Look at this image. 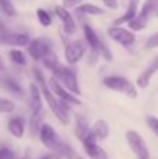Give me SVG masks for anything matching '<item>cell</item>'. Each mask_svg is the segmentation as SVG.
I'll return each instance as SVG.
<instances>
[{"label": "cell", "mask_w": 158, "mask_h": 159, "mask_svg": "<svg viewBox=\"0 0 158 159\" xmlns=\"http://www.w3.org/2000/svg\"><path fill=\"white\" fill-rule=\"evenodd\" d=\"M104 85L108 89L125 93L126 96H129L132 99L137 98V89L134 87V84L132 81H129L128 78L122 77V75H108V77L104 78Z\"/></svg>", "instance_id": "cell-3"}, {"label": "cell", "mask_w": 158, "mask_h": 159, "mask_svg": "<svg viewBox=\"0 0 158 159\" xmlns=\"http://www.w3.org/2000/svg\"><path fill=\"white\" fill-rule=\"evenodd\" d=\"M142 10H144L150 17H158V0H146Z\"/></svg>", "instance_id": "cell-23"}, {"label": "cell", "mask_w": 158, "mask_h": 159, "mask_svg": "<svg viewBox=\"0 0 158 159\" xmlns=\"http://www.w3.org/2000/svg\"><path fill=\"white\" fill-rule=\"evenodd\" d=\"M6 32V30H4V27H3L2 24H0V35H3V34Z\"/></svg>", "instance_id": "cell-38"}, {"label": "cell", "mask_w": 158, "mask_h": 159, "mask_svg": "<svg viewBox=\"0 0 158 159\" xmlns=\"http://www.w3.org/2000/svg\"><path fill=\"white\" fill-rule=\"evenodd\" d=\"M42 61H44L45 67H46V69H49L50 71L56 70L59 66H60V63H59V60L56 59V56L53 55V52H50L48 56H45V57L42 59Z\"/></svg>", "instance_id": "cell-25"}, {"label": "cell", "mask_w": 158, "mask_h": 159, "mask_svg": "<svg viewBox=\"0 0 158 159\" xmlns=\"http://www.w3.org/2000/svg\"><path fill=\"white\" fill-rule=\"evenodd\" d=\"M16 109V103L10 99L0 98V113H11Z\"/></svg>", "instance_id": "cell-29"}, {"label": "cell", "mask_w": 158, "mask_h": 159, "mask_svg": "<svg viewBox=\"0 0 158 159\" xmlns=\"http://www.w3.org/2000/svg\"><path fill=\"white\" fill-rule=\"evenodd\" d=\"M39 159H60V158H59V155H56L55 152H49V154L42 155Z\"/></svg>", "instance_id": "cell-36"}, {"label": "cell", "mask_w": 158, "mask_h": 159, "mask_svg": "<svg viewBox=\"0 0 158 159\" xmlns=\"http://www.w3.org/2000/svg\"><path fill=\"white\" fill-rule=\"evenodd\" d=\"M102 3L108 8H112V10H116V8H119V2H118V0H102Z\"/></svg>", "instance_id": "cell-34"}, {"label": "cell", "mask_w": 158, "mask_h": 159, "mask_svg": "<svg viewBox=\"0 0 158 159\" xmlns=\"http://www.w3.org/2000/svg\"><path fill=\"white\" fill-rule=\"evenodd\" d=\"M81 143H83L86 154L91 159H109L105 149L101 148V147L97 144V138H95V135L92 134L91 131L88 133V135H87Z\"/></svg>", "instance_id": "cell-8"}, {"label": "cell", "mask_w": 158, "mask_h": 159, "mask_svg": "<svg viewBox=\"0 0 158 159\" xmlns=\"http://www.w3.org/2000/svg\"><path fill=\"white\" fill-rule=\"evenodd\" d=\"M108 35L111 39H114L115 42H118L119 45L125 48H129L136 42V36L132 31L126 30L123 27H109L108 28Z\"/></svg>", "instance_id": "cell-7"}, {"label": "cell", "mask_w": 158, "mask_h": 159, "mask_svg": "<svg viewBox=\"0 0 158 159\" xmlns=\"http://www.w3.org/2000/svg\"><path fill=\"white\" fill-rule=\"evenodd\" d=\"M55 14L60 18L62 24H63L64 32H66L67 35H73V34L76 32V30H77V27H76V22H74V20H73L72 14L69 13V10H66L63 6H56Z\"/></svg>", "instance_id": "cell-12"}, {"label": "cell", "mask_w": 158, "mask_h": 159, "mask_svg": "<svg viewBox=\"0 0 158 159\" xmlns=\"http://www.w3.org/2000/svg\"><path fill=\"white\" fill-rule=\"evenodd\" d=\"M78 14H87V16H101L104 14V8H101L97 4H91V3H86L77 7Z\"/></svg>", "instance_id": "cell-22"}, {"label": "cell", "mask_w": 158, "mask_h": 159, "mask_svg": "<svg viewBox=\"0 0 158 159\" xmlns=\"http://www.w3.org/2000/svg\"><path fill=\"white\" fill-rule=\"evenodd\" d=\"M49 88L53 91V95L58 96L59 101L64 102V103H67V105H76V106L81 105L80 98H77V96H74L73 93H70L69 91H66V89H64V87H62V85L59 84L55 78L50 80Z\"/></svg>", "instance_id": "cell-10"}, {"label": "cell", "mask_w": 158, "mask_h": 159, "mask_svg": "<svg viewBox=\"0 0 158 159\" xmlns=\"http://www.w3.org/2000/svg\"><path fill=\"white\" fill-rule=\"evenodd\" d=\"M76 137L78 138L80 141H83L84 138L88 135V133L91 131V127L88 126L87 120L83 117V116H77V120H76Z\"/></svg>", "instance_id": "cell-20"}, {"label": "cell", "mask_w": 158, "mask_h": 159, "mask_svg": "<svg viewBox=\"0 0 158 159\" xmlns=\"http://www.w3.org/2000/svg\"><path fill=\"white\" fill-rule=\"evenodd\" d=\"M74 159H84V158H81V157H76Z\"/></svg>", "instance_id": "cell-40"}, {"label": "cell", "mask_w": 158, "mask_h": 159, "mask_svg": "<svg viewBox=\"0 0 158 159\" xmlns=\"http://www.w3.org/2000/svg\"><path fill=\"white\" fill-rule=\"evenodd\" d=\"M136 14H137V0H130L126 13L122 14L120 17H118V18L114 21V25L115 27H122V25L126 24V22H130L132 20L136 17Z\"/></svg>", "instance_id": "cell-16"}, {"label": "cell", "mask_w": 158, "mask_h": 159, "mask_svg": "<svg viewBox=\"0 0 158 159\" xmlns=\"http://www.w3.org/2000/svg\"><path fill=\"white\" fill-rule=\"evenodd\" d=\"M157 71H158V56L153 59V61H151V63L146 67L144 71H143L142 74L137 77V80H136L137 87L142 88V89L147 88L148 84H150V81H151V78H153V75L156 74Z\"/></svg>", "instance_id": "cell-13"}, {"label": "cell", "mask_w": 158, "mask_h": 159, "mask_svg": "<svg viewBox=\"0 0 158 159\" xmlns=\"http://www.w3.org/2000/svg\"><path fill=\"white\" fill-rule=\"evenodd\" d=\"M126 140L130 147V149L133 151V154L136 155L137 159H150V151L148 147L146 144L144 138L134 130H129L126 133Z\"/></svg>", "instance_id": "cell-5"}, {"label": "cell", "mask_w": 158, "mask_h": 159, "mask_svg": "<svg viewBox=\"0 0 158 159\" xmlns=\"http://www.w3.org/2000/svg\"><path fill=\"white\" fill-rule=\"evenodd\" d=\"M146 121H147L148 127L151 129V131L158 137V117H156V116H147Z\"/></svg>", "instance_id": "cell-31"}, {"label": "cell", "mask_w": 158, "mask_h": 159, "mask_svg": "<svg viewBox=\"0 0 158 159\" xmlns=\"http://www.w3.org/2000/svg\"><path fill=\"white\" fill-rule=\"evenodd\" d=\"M97 52L100 53V55L102 56V57L105 59V60H108V61H111V60H112L111 50L108 49V46H106V45H105V42H104V41H101V42H100V46H98Z\"/></svg>", "instance_id": "cell-30"}, {"label": "cell", "mask_w": 158, "mask_h": 159, "mask_svg": "<svg viewBox=\"0 0 158 159\" xmlns=\"http://www.w3.org/2000/svg\"><path fill=\"white\" fill-rule=\"evenodd\" d=\"M78 3H80V0H63V7L67 10V8H70V7L77 6Z\"/></svg>", "instance_id": "cell-35"}, {"label": "cell", "mask_w": 158, "mask_h": 159, "mask_svg": "<svg viewBox=\"0 0 158 159\" xmlns=\"http://www.w3.org/2000/svg\"><path fill=\"white\" fill-rule=\"evenodd\" d=\"M146 48H147V49H156V48H158V32L153 34V35L147 39Z\"/></svg>", "instance_id": "cell-32"}, {"label": "cell", "mask_w": 158, "mask_h": 159, "mask_svg": "<svg viewBox=\"0 0 158 159\" xmlns=\"http://www.w3.org/2000/svg\"><path fill=\"white\" fill-rule=\"evenodd\" d=\"M83 31H84V36H86L87 43L91 46V49L97 50L98 46H100V42H101V39L98 38L97 32H95V31L92 30L91 25H88V24H84L83 25Z\"/></svg>", "instance_id": "cell-19"}, {"label": "cell", "mask_w": 158, "mask_h": 159, "mask_svg": "<svg viewBox=\"0 0 158 159\" xmlns=\"http://www.w3.org/2000/svg\"><path fill=\"white\" fill-rule=\"evenodd\" d=\"M10 59L16 64H18V66H25V64H27V57H25L24 52H21V50H18V49L10 50Z\"/></svg>", "instance_id": "cell-24"}, {"label": "cell", "mask_w": 158, "mask_h": 159, "mask_svg": "<svg viewBox=\"0 0 158 159\" xmlns=\"http://www.w3.org/2000/svg\"><path fill=\"white\" fill-rule=\"evenodd\" d=\"M4 71V61H3V57L0 56V73Z\"/></svg>", "instance_id": "cell-37"}, {"label": "cell", "mask_w": 158, "mask_h": 159, "mask_svg": "<svg viewBox=\"0 0 158 159\" xmlns=\"http://www.w3.org/2000/svg\"><path fill=\"white\" fill-rule=\"evenodd\" d=\"M38 134H39L41 143L44 144L46 148H49L50 152H56L59 148H60L62 144H63V140L59 137V134L55 131V129L48 123L41 124Z\"/></svg>", "instance_id": "cell-4"}, {"label": "cell", "mask_w": 158, "mask_h": 159, "mask_svg": "<svg viewBox=\"0 0 158 159\" xmlns=\"http://www.w3.org/2000/svg\"><path fill=\"white\" fill-rule=\"evenodd\" d=\"M91 133L95 135L97 140H105L109 135V126L105 120L102 119H98L91 127Z\"/></svg>", "instance_id": "cell-18"}, {"label": "cell", "mask_w": 158, "mask_h": 159, "mask_svg": "<svg viewBox=\"0 0 158 159\" xmlns=\"http://www.w3.org/2000/svg\"><path fill=\"white\" fill-rule=\"evenodd\" d=\"M148 18H150V16H148L144 10H140L139 13L136 14V17H134L130 22H128L129 28H130L132 31H142V30H144V28L147 27Z\"/></svg>", "instance_id": "cell-17"}, {"label": "cell", "mask_w": 158, "mask_h": 159, "mask_svg": "<svg viewBox=\"0 0 158 159\" xmlns=\"http://www.w3.org/2000/svg\"><path fill=\"white\" fill-rule=\"evenodd\" d=\"M7 130L13 137L16 138H22L25 133V120L20 116L11 117L7 123Z\"/></svg>", "instance_id": "cell-15"}, {"label": "cell", "mask_w": 158, "mask_h": 159, "mask_svg": "<svg viewBox=\"0 0 158 159\" xmlns=\"http://www.w3.org/2000/svg\"><path fill=\"white\" fill-rule=\"evenodd\" d=\"M36 17H38L39 24L44 25V27H49V25L52 24V17H50V14L48 13L46 10H44V8H38V10H36Z\"/></svg>", "instance_id": "cell-27"}, {"label": "cell", "mask_w": 158, "mask_h": 159, "mask_svg": "<svg viewBox=\"0 0 158 159\" xmlns=\"http://www.w3.org/2000/svg\"><path fill=\"white\" fill-rule=\"evenodd\" d=\"M0 159H17V158L11 149L3 147V148H0Z\"/></svg>", "instance_id": "cell-33"}, {"label": "cell", "mask_w": 158, "mask_h": 159, "mask_svg": "<svg viewBox=\"0 0 158 159\" xmlns=\"http://www.w3.org/2000/svg\"><path fill=\"white\" fill-rule=\"evenodd\" d=\"M34 74H35L36 80H38V84L41 85V88H42L41 92L44 93V96H45V99H46V102H48V105H49L52 113L56 116V119H58L63 126H67V124L70 123V113H69L70 105L59 101V99L50 92L49 87L46 85V81H45L44 74H42V71L38 69V67L34 69Z\"/></svg>", "instance_id": "cell-1"}, {"label": "cell", "mask_w": 158, "mask_h": 159, "mask_svg": "<svg viewBox=\"0 0 158 159\" xmlns=\"http://www.w3.org/2000/svg\"><path fill=\"white\" fill-rule=\"evenodd\" d=\"M0 8H2L3 13L8 17H14L17 14L16 8H14L13 3H11L10 0H0Z\"/></svg>", "instance_id": "cell-28"}, {"label": "cell", "mask_w": 158, "mask_h": 159, "mask_svg": "<svg viewBox=\"0 0 158 159\" xmlns=\"http://www.w3.org/2000/svg\"><path fill=\"white\" fill-rule=\"evenodd\" d=\"M41 120H42V113H36V115L31 116L30 120V131L31 135H35L36 133L39 131V127H41Z\"/></svg>", "instance_id": "cell-26"}, {"label": "cell", "mask_w": 158, "mask_h": 159, "mask_svg": "<svg viewBox=\"0 0 158 159\" xmlns=\"http://www.w3.org/2000/svg\"><path fill=\"white\" fill-rule=\"evenodd\" d=\"M30 106H31V110H32V115L42 113V107H44V103H42V92L36 84L30 85Z\"/></svg>", "instance_id": "cell-14"}, {"label": "cell", "mask_w": 158, "mask_h": 159, "mask_svg": "<svg viewBox=\"0 0 158 159\" xmlns=\"http://www.w3.org/2000/svg\"><path fill=\"white\" fill-rule=\"evenodd\" d=\"M22 159H31V157H30V154H27V155H25V157H24V158H22Z\"/></svg>", "instance_id": "cell-39"}, {"label": "cell", "mask_w": 158, "mask_h": 159, "mask_svg": "<svg viewBox=\"0 0 158 159\" xmlns=\"http://www.w3.org/2000/svg\"><path fill=\"white\" fill-rule=\"evenodd\" d=\"M2 87L6 88V89H7L10 93H13L14 96H22L24 95V89H22V87L14 78H4L3 80Z\"/></svg>", "instance_id": "cell-21"}, {"label": "cell", "mask_w": 158, "mask_h": 159, "mask_svg": "<svg viewBox=\"0 0 158 159\" xmlns=\"http://www.w3.org/2000/svg\"><path fill=\"white\" fill-rule=\"evenodd\" d=\"M31 42L30 36L25 34H18V32H4L0 35V43L4 45H11V46H28Z\"/></svg>", "instance_id": "cell-11"}, {"label": "cell", "mask_w": 158, "mask_h": 159, "mask_svg": "<svg viewBox=\"0 0 158 159\" xmlns=\"http://www.w3.org/2000/svg\"><path fill=\"white\" fill-rule=\"evenodd\" d=\"M28 50L34 60H42L45 56H48L52 52V41L49 38H44V36L35 38L30 42Z\"/></svg>", "instance_id": "cell-6"}, {"label": "cell", "mask_w": 158, "mask_h": 159, "mask_svg": "<svg viewBox=\"0 0 158 159\" xmlns=\"http://www.w3.org/2000/svg\"><path fill=\"white\" fill-rule=\"evenodd\" d=\"M53 75H55L56 81H60L62 84L64 85V89L69 91L70 93H73L74 96L81 95V89H80V85H78L77 81V75H76V71L72 70L70 67H64V66H59L56 70H53Z\"/></svg>", "instance_id": "cell-2"}, {"label": "cell", "mask_w": 158, "mask_h": 159, "mask_svg": "<svg viewBox=\"0 0 158 159\" xmlns=\"http://www.w3.org/2000/svg\"><path fill=\"white\" fill-rule=\"evenodd\" d=\"M86 45L83 41H73L70 43L66 45V49H64V57L66 61L69 64H76L77 61H80L81 59L86 55Z\"/></svg>", "instance_id": "cell-9"}]
</instances>
